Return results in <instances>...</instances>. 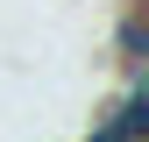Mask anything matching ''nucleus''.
I'll return each instance as SVG.
<instances>
[{"label": "nucleus", "mask_w": 149, "mask_h": 142, "mask_svg": "<svg viewBox=\"0 0 149 142\" xmlns=\"http://www.w3.org/2000/svg\"><path fill=\"white\" fill-rule=\"evenodd\" d=\"M107 50H114V64H149V7H142V0L114 14V29H107Z\"/></svg>", "instance_id": "obj_1"}]
</instances>
